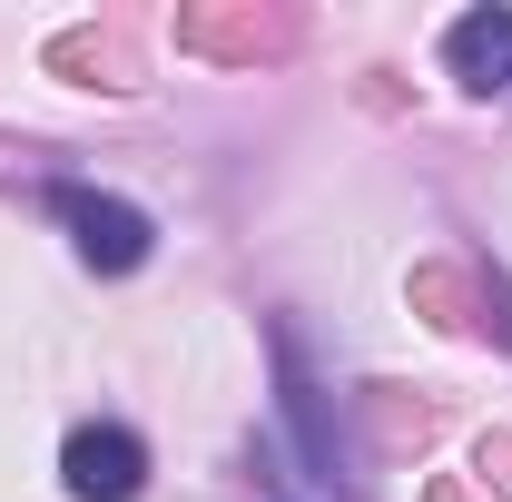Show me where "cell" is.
I'll return each mask as SVG.
<instances>
[{
	"label": "cell",
	"instance_id": "7a4b0ae2",
	"mask_svg": "<svg viewBox=\"0 0 512 502\" xmlns=\"http://www.w3.org/2000/svg\"><path fill=\"white\" fill-rule=\"evenodd\" d=\"M60 483L79 502H138L148 493V443L128 434V424H79L60 453Z\"/></svg>",
	"mask_w": 512,
	"mask_h": 502
},
{
	"label": "cell",
	"instance_id": "6da1fadb",
	"mask_svg": "<svg viewBox=\"0 0 512 502\" xmlns=\"http://www.w3.org/2000/svg\"><path fill=\"white\" fill-rule=\"evenodd\" d=\"M60 217H69V247H79V266H89V276H128V266H148V247H158V227H148L128 197L69 188Z\"/></svg>",
	"mask_w": 512,
	"mask_h": 502
},
{
	"label": "cell",
	"instance_id": "3957f363",
	"mask_svg": "<svg viewBox=\"0 0 512 502\" xmlns=\"http://www.w3.org/2000/svg\"><path fill=\"white\" fill-rule=\"evenodd\" d=\"M444 60H453V79L463 89H512V10H463L453 20V40H444Z\"/></svg>",
	"mask_w": 512,
	"mask_h": 502
}]
</instances>
